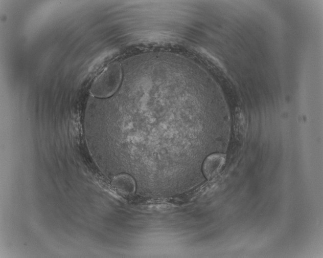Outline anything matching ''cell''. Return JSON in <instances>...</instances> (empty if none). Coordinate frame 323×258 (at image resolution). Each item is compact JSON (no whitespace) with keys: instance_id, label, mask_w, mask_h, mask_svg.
Instances as JSON below:
<instances>
[{"instance_id":"cell-1","label":"cell","mask_w":323,"mask_h":258,"mask_svg":"<svg viewBox=\"0 0 323 258\" xmlns=\"http://www.w3.org/2000/svg\"><path fill=\"white\" fill-rule=\"evenodd\" d=\"M206 183L186 192L170 197H147L140 195L126 196V202L145 210H158L188 204L206 193L212 187Z\"/></svg>"},{"instance_id":"cell-2","label":"cell","mask_w":323,"mask_h":258,"mask_svg":"<svg viewBox=\"0 0 323 258\" xmlns=\"http://www.w3.org/2000/svg\"><path fill=\"white\" fill-rule=\"evenodd\" d=\"M121 77L119 65L117 63L110 64L94 81L91 87L92 94L101 97L110 96L117 89Z\"/></svg>"},{"instance_id":"cell-3","label":"cell","mask_w":323,"mask_h":258,"mask_svg":"<svg viewBox=\"0 0 323 258\" xmlns=\"http://www.w3.org/2000/svg\"><path fill=\"white\" fill-rule=\"evenodd\" d=\"M225 155L222 154H213L205 159L202 166L203 175L211 180L219 173L225 162Z\"/></svg>"}]
</instances>
